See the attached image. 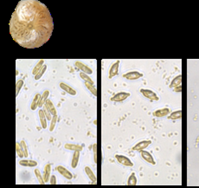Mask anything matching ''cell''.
<instances>
[{
  "label": "cell",
  "instance_id": "1",
  "mask_svg": "<svg viewBox=\"0 0 199 188\" xmlns=\"http://www.w3.org/2000/svg\"><path fill=\"white\" fill-rule=\"evenodd\" d=\"M53 30L50 10L37 0L20 1L10 22V33L13 40L26 49H36L45 44Z\"/></svg>",
  "mask_w": 199,
  "mask_h": 188
},
{
  "label": "cell",
  "instance_id": "2",
  "mask_svg": "<svg viewBox=\"0 0 199 188\" xmlns=\"http://www.w3.org/2000/svg\"><path fill=\"white\" fill-rule=\"evenodd\" d=\"M140 93L145 98H147V99L151 100V101H158L159 100V98L157 96V94L155 92H153V90L146 89V88H141L140 89Z\"/></svg>",
  "mask_w": 199,
  "mask_h": 188
},
{
  "label": "cell",
  "instance_id": "3",
  "mask_svg": "<svg viewBox=\"0 0 199 188\" xmlns=\"http://www.w3.org/2000/svg\"><path fill=\"white\" fill-rule=\"evenodd\" d=\"M115 159L117 160V161L121 164V165L125 166H133V163L132 162V161L130 160L128 157H126L125 155H122V154H116Z\"/></svg>",
  "mask_w": 199,
  "mask_h": 188
},
{
  "label": "cell",
  "instance_id": "4",
  "mask_svg": "<svg viewBox=\"0 0 199 188\" xmlns=\"http://www.w3.org/2000/svg\"><path fill=\"white\" fill-rule=\"evenodd\" d=\"M143 74L140 73L139 71H130L123 75V77L129 80V81H134V80H138L139 78L143 77Z\"/></svg>",
  "mask_w": 199,
  "mask_h": 188
},
{
  "label": "cell",
  "instance_id": "5",
  "mask_svg": "<svg viewBox=\"0 0 199 188\" xmlns=\"http://www.w3.org/2000/svg\"><path fill=\"white\" fill-rule=\"evenodd\" d=\"M130 96V93L128 92H120L114 95L111 98V101H116V102H120V101H125V99H127Z\"/></svg>",
  "mask_w": 199,
  "mask_h": 188
},
{
  "label": "cell",
  "instance_id": "6",
  "mask_svg": "<svg viewBox=\"0 0 199 188\" xmlns=\"http://www.w3.org/2000/svg\"><path fill=\"white\" fill-rule=\"evenodd\" d=\"M56 171L62 174L64 178H66L67 179H73V174L70 173V171L67 169V168H65L64 166H56Z\"/></svg>",
  "mask_w": 199,
  "mask_h": 188
},
{
  "label": "cell",
  "instance_id": "7",
  "mask_svg": "<svg viewBox=\"0 0 199 188\" xmlns=\"http://www.w3.org/2000/svg\"><path fill=\"white\" fill-rule=\"evenodd\" d=\"M170 114H171V109L169 108H159L157 110L154 111L153 113V115L157 118H161V117L167 116Z\"/></svg>",
  "mask_w": 199,
  "mask_h": 188
},
{
  "label": "cell",
  "instance_id": "8",
  "mask_svg": "<svg viewBox=\"0 0 199 188\" xmlns=\"http://www.w3.org/2000/svg\"><path fill=\"white\" fill-rule=\"evenodd\" d=\"M151 143H152L151 141H139V142L137 143L134 147H133V150L139 152L143 151L144 149H145L148 146L151 145Z\"/></svg>",
  "mask_w": 199,
  "mask_h": 188
},
{
  "label": "cell",
  "instance_id": "9",
  "mask_svg": "<svg viewBox=\"0 0 199 188\" xmlns=\"http://www.w3.org/2000/svg\"><path fill=\"white\" fill-rule=\"evenodd\" d=\"M75 67L77 68V69H81L82 70V72H84V73L88 74V75H90V74H93V70L91 68H89L88 65L84 64L83 63H82V62H80V61H77V62H75Z\"/></svg>",
  "mask_w": 199,
  "mask_h": 188
},
{
  "label": "cell",
  "instance_id": "10",
  "mask_svg": "<svg viewBox=\"0 0 199 188\" xmlns=\"http://www.w3.org/2000/svg\"><path fill=\"white\" fill-rule=\"evenodd\" d=\"M119 67H120V61H117L113 64H112L111 68L109 69V75H108L109 79H112V78L114 77L115 76L118 75V73H119Z\"/></svg>",
  "mask_w": 199,
  "mask_h": 188
},
{
  "label": "cell",
  "instance_id": "11",
  "mask_svg": "<svg viewBox=\"0 0 199 188\" xmlns=\"http://www.w3.org/2000/svg\"><path fill=\"white\" fill-rule=\"evenodd\" d=\"M141 157L144 161H145L146 162H148L149 164H152V165H155L156 164V161L154 160L153 156L147 151H141Z\"/></svg>",
  "mask_w": 199,
  "mask_h": 188
},
{
  "label": "cell",
  "instance_id": "12",
  "mask_svg": "<svg viewBox=\"0 0 199 188\" xmlns=\"http://www.w3.org/2000/svg\"><path fill=\"white\" fill-rule=\"evenodd\" d=\"M50 173H51V165L50 164H47L44 166V173H43V179L45 181V183L50 182Z\"/></svg>",
  "mask_w": 199,
  "mask_h": 188
},
{
  "label": "cell",
  "instance_id": "13",
  "mask_svg": "<svg viewBox=\"0 0 199 188\" xmlns=\"http://www.w3.org/2000/svg\"><path fill=\"white\" fill-rule=\"evenodd\" d=\"M64 147L67 150H70V151H82V147L78 144H74V143H66L64 145Z\"/></svg>",
  "mask_w": 199,
  "mask_h": 188
},
{
  "label": "cell",
  "instance_id": "14",
  "mask_svg": "<svg viewBox=\"0 0 199 188\" xmlns=\"http://www.w3.org/2000/svg\"><path fill=\"white\" fill-rule=\"evenodd\" d=\"M60 88L62 89V90H64L65 92H67L68 94H70V96H75V95H76V91L74 90V88H73L72 87H70V85L66 84V83H61Z\"/></svg>",
  "mask_w": 199,
  "mask_h": 188
},
{
  "label": "cell",
  "instance_id": "15",
  "mask_svg": "<svg viewBox=\"0 0 199 188\" xmlns=\"http://www.w3.org/2000/svg\"><path fill=\"white\" fill-rule=\"evenodd\" d=\"M38 115H39V118H40V122H41V126L43 129H47V117L45 114H44V111L42 109H40L38 112Z\"/></svg>",
  "mask_w": 199,
  "mask_h": 188
},
{
  "label": "cell",
  "instance_id": "16",
  "mask_svg": "<svg viewBox=\"0 0 199 188\" xmlns=\"http://www.w3.org/2000/svg\"><path fill=\"white\" fill-rule=\"evenodd\" d=\"M40 99H41V95L40 94H37L35 96H34V99H33V101L31 102V105H30V108L31 110H36L38 106H39V102H40Z\"/></svg>",
  "mask_w": 199,
  "mask_h": 188
},
{
  "label": "cell",
  "instance_id": "17",
  "mask_svg": "<svg viewBox=\"0 0 199 188\" xmlns=\"http://www.w3.org/2000/svg\"><path fill=\"white\" fill-rule=\"evenodd\" d=\"M19 164L23 166H29V167H35L37 166V162L31 160H22L19 161Z\"/></svg>",
  "mask_w": 199,
  "mask_h": 188
},
{
  "label": "cell",
  "instance_id": "18",
  "mask_svg": "<svg viewBox=\"0 0 199 188\" xmlns=\"http://www.w3.org/2000/svg\"><path fill=\"white\" fill-rule=\"evenodd\" d=\"M80 152L81 151H74V155L72 158V161H71V166L72 168H76L79 163V159H80Z\"/></svg>",
  "mask_w": 199,
  "mask_h": 188
},
{
  "label": "cell",
  "instance_id": "19",
  "mask_svg": "<svg viewBox=\"0 0 199 188\" xmlns=\"http://www.w3.org/2000/svg\"><path fill=\"white\" fill-rule=\"evenodd\" d=\"M44 105L46 106V108L50 110V112L51 114H52V115H57V112H56V107L54 106V104H53V102L50 101V100H47V101L45 102V104Z\"/></svg>",
  "mask_w": 199,
  "mask_h": 188
},
{
  "label": "cell",
  "instance_id": "20",
  "mask_svg": "<svg viewBox=\"0 0 199 188\" xmlns=\"http://www.w3.org/2000/svg\"><path fill=\"white\" fill-rule=\"evenodd\" d=\"M50 96V91L49 90H45V91L42 93V95H41V99H40V102H39V106L38 108H42L45 102L48 100V97Z\"/></svg>",
  "mask_w": 199,
  "mask_h": 188
},
{
  "label": "cell",
  "instance_id": "21",
  "mask_svg": "<svg viewBox=\"0 0 199 188\" xmlns=\"http://www.w3.org/2000/svg\"><path fill=\"white\" fill-rule=\"evenodd\" d=\"M182 85V76L179 75V76H177L176 77L174 78L172 81H171V85H170V87L172 88H174L177 87V86H180Z\"/></svg>",
  "mask_w": 199,
  "mask_h": 188
},
{
  "label": "cell",
  "instance_id": "22",
  "mask_svg": "<svg viewBox=\"0 0 199 188\" xmlns=\"http://www.w3.org/2000/svg\"><path fill=\"white\" fill-rule=\"evenodd\" d=\"M84 171H85V173L87 174V175L88 176V178L90 179L91 181L93 182H96V177H95V175L94 174V172L92 171V169L89 167V166H86L85 168H84Z\"/></svg>",
  "mask_w": 199,
  "mask_h": 188
},
{
  "label": "cell",
  "instance_id": "23",
  "mask_svg": "<svg viewBox=\"0 0 199 188\" xmlns=\"http://www.w3.org/2000/svg\"><path fill=\"white\" fill-rule=\"evenodd\" d=\"M182 117V110H177L171 113L168 115V119L170 120H178Z\"/></svg>",
  "mask_w": 199,
  "mask_h": 188
},
{
  "label": "cell",
  "instance_id": "24",
  "mask_svg": "<svg viewBox=\"0 0 199 188\" xmlns=\"http://www.w3.org/2000/svg\"><path fill=\"white\" fill-rule=\"evenodd\" d=\"M44 65V60H40L38 63H37L36 66L34 67V69L32 70V74L34 76H36L38 72H39V70L42 69V67Z\"/></svg>",
  "mask_w": 199,
  "mask_h": 188
},
{
  "label": "cell",
  "instance_id": "25",
  "mask_svg": "<svg viewBox=\"0 0 199 188\" xmlns=\"http://www.w3.org/2000/svg\"><path fill=\"white\" fill-rule=\"evenodd\" d=\"M80 76L81 78L85 81V83H91L93 85H94V81H93L91 78L89 77V76H88V74L84 73V72H81L80 73Z\"/></svg>",
  "mask_w": 199,
  "mask_h": 188
},
{
  "label": "cell",
  "instance_id": "26",
  "mask_svg": "<svg viewBox=\"0 0 199 188\" xmlns=\"http://www.w3.org/2000/svg\"><path fill=\"white\" fill-rule=\"evenodd\" d=\"M16 152H17V154L18 155V157H20V158H23L24 157L23 148H22V146H21V143L20 142H17V144H16Z\"/></svg>",
  "mask_w": 199,
  "mask_h": 188
},
{
  "label": "cell",
  "instance_id": "27",
  "mask_svg": "<svg viewBox=\"0 0 199 188\" xmlns=\"http://www.w3.org/2000/svg\"><path fill=\"white\" fill-rule=\"evenodd\" d=\"M35 175H36V178L37 179V180L39 181L40 185H44V184H45V181H44V179H43V176H42V174H41L40 170H35Z\"/></svg>",
  "mask_w": 199,
  "mask_h": 188
},
{
  "label": "cell",
  "instance_id": "28",
  "mask_svg": "<svg viewBox=\"0 0 199 188\" xmlns=\"http://www.w3.org/2000/svg\"><path fill=\"white\" fill-rule=\"evenodd\" d=\"M137 184V178H136V175L134 173L131 174L130 177L128 178V181H127V185L129 186H135Z\"/></svg>",
  "mask_w": 199,
  "mask_h": 188
},
{
  "label": "cell",
  "instance_id": "29",
  "mask_svg": "<svg viewBox=\"0 0 199 188\" xmlns=\"http://www.w3.org/2000/svg\"><path fill=\"white\" fill-rule=\"evenodd\" d=\"M85 85H86V87L88 88V90L91 92L94 96H97V89H96V88L94 87V85H93L91 83H85Z\"/></svg>",
  "mask_w": 199,
  "mask_h": 188
},
{
  "label": "cell",
  "instance_id": "30",
  "mask_svg": "<svg viewBox=\"0 0 199 188\" xmlns=\"http://www.w3.org/2000/svg\"><path fill=\"white\" fill-rule=\"evenodd\" d=\"M46 70H47V66L44 64L42 67V69L39 70V72H38V73H37L36 76H35V80H36V81L39 80V79H40V78L42 77V76H43V74L45 73V71H46Z\"/></svg>",
  "mask_w": 199,
  "mask_h": 188
},
{
  "label": "cell",
  "instance_id": "31",
  "mask_svg": "<svg viewBox=\"0 0 199 188\" xmlns=\"http://www.w3.org/2000/svg\"><path fill=\"white\" fill-rule=\"evenodd\" d=\"M23 80H18L17 82V84H16V96H18L19 94L20 90L22 89V88L23 86Z\"/></svg>",
  "mask_w": 199,
  "mask_h": 188
},
{
  "label": "cell",
  "instance_id": "32",
  "mask_svg": "<svg viewBox=\"0 0 199 188\" xmlns=\"http://www.w3.org/2000/svg\"><path fill=\"white\" fill-rule=\"evenodd\" d=\"M50 131L52 132L54 129H55V127H56V121H57V115H53V118L50 121Z\"/></svg>",
  "mask_w": 199,
  "mask_h": 188
},
{
  "label": "cell",
  "instance_id": "33",
  "mask_svg": "<svg viewBox=\"0 0 199 188\" xmlns=\"http://www.w3.org/2000/svg\"><path fill=\"white\" fill-rule=\"evenodd\" d=\"M42 110L44 111V114H45V115H46L47 120H48V121H51L52 118H53V115H52V114L50 112V110L47 108L46 106L45 105L42 107Z\"/></svg>",
  "mask_w": 199,
  "mask_h": 188
},
{
  "label": "cell",
  "instance_id": "34",
  "mask_svg": "<svg viewBox=\"0 0 199 188\" xmlns=\"http://www.w3.org/2000/svg\"><path fill=\"white\" fill-rule=\"evenodd\" d=\"M21 146H22V148H23V153H24V157H28L29 153H28V148H27V145L24 141H21Z\"/></svg>",
  "mask_w": 199,
  "mask_h": 188
},
{
  "label": "cell",
  "instance_id": "35",
  "mask_svg": "<svg viewBox=\"0 0 199 188\" xmlns=\"http://www.w3.org/2000/svg\"><path fill=\"white\" fill-rule=\"evenodd\" d=\"M93 152H94V162H97V144L94 143L93 145Z\"/></svg>",
  "mask_w": 199,
  "mask_h": 188
},
{
  "label": "cell",
  "instance_id": "36",
  "mask_svg": "<svg viewBox=\"0 0 199 188\" xmlns=\"http://www.w3.org/2000/svg\"><path fill=\"white\" fill-rule=\"evenodd\" d=\"M50 183L51 185H56V177L55 175H52L50 179Z\"/></svg>",
  "mask_w": 199,
  "mask_h": 188
},
{
  "label": "cell",
  "instance_id": "37",
  "mask_svg": "<svg viewBox=\"0 0 199 188\" xmlns=\"http://www.w3.org/2000/svg\"><path fill=\"white\" fill-rule=\"evenodd\" d=\"M173 89H174V91L175 92H181L182 91V85H180V86H177V87H176V88H174Z\"/></svg>",
  "mask_w": 199,
  "mask_h": 188
}]
</instances>
